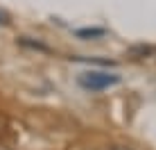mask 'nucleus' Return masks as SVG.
Segmentation results:
<instances>
[{
  "instance_id": "nucleus-4",
  "label": "nucleus",
  "mask_w": 156,
  "mask_h": 150,
  "mask_svg": "<svg viewBox=\"0 0 156 150\" xmlns=\"http://www.w3.org/2000/svg\"><path fill=\"white\" fill-rule=\"evenodd\" d=\"M111 150H131V148H127V146H113Z\"/></svg>"
},
{
  "instance_id": "nucleus-3",
  "label": "nucleus",
  "mask_w": 156,
  "mask_h": 150,
  "mask_svg": "<svg viewBox=\"0 0 156 150\" xmlns=\"http://www.w3.org/2000/svg\"><path fill=\"white\" fill-rule=\"evenodd\" d=\"M0 25H9V16L5 12H0Z\"/></svg>"
},
{
  "instance_id": "nucleus-1",
  "label": "nucleus",
  "mask_w": 156,
  "mask_h": 150,
  "mask_svg": "<svg viewBox=\"0 0 156 150\" xmlns=\"http://www.w3.org/2000/svg\"><path fill=\"white\" fill-rule=\"evenodd\" d=\"M77 82L86 91H104V89L120 84V75L109 73V71H84V73H79Z\"/></svg>"
},
{
  "instance_id": "nucleus-2",
  "label": "nucleus",
  "mask_w": 156,
  "mask_h": 150,
  "mask_svg": "<svg viewBox=\"0 0 156 150\" xmlns=\"http://www.w3.org/2000/svg\"><path fill=\"white\" fill-rule=\"evenodd\" d=\"M75 34L79 39H98V36H104V30L102 28H84V30H77Z\"/></svg>"
}]
</instances>
